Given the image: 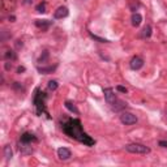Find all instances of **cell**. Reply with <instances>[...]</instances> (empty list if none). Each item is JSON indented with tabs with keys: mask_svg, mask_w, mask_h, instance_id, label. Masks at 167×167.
I'll list each match as a JSON object with an SVG mask.
<instances>
[{
	"mask_svg": "<svg viewBox=\"0 0 167 167\" xmlns=\"http://www.w3.org/2000/svg\"><path fill=\"white\" fill-rule=\"evenodd\" d=\"M151 30H153V29H151L150 25H146V26H145V27H144V30H142V33H141L142 38H149L150 35H151Z\"/></svg>",
	"mask_w": 167,
	"mask_h": 167,
	"instance_id": "16",
	"label": "cell"
},
{
	"mask_svg": "<svg viewBox=\"0 0 167 167\" xmlns=\"http://www.w3.org/2000/svg\"><path fill=\"white\" fill-rule=\"evenodd\" d=\"M11 68H12L11 61H7V63H5V69H7V71H11Z\"/></svg>",
	"mask_w": 167,
	"mask_h": 167,
	"instance_id": "24",
	"label": "cell"
},
{
	"mask_svg": "<svg viewBox=\"0 0 167 167\" xmlns=\"http://www.w3.org/2000/svg\"><path fill=\"white\" fill-rule=\"evenodd\" d=\"M89 34H90V37H91L93 39H96V41H98V42H101V43H106V42H108L107 39H105V38H101V37H98V35L93 34V33H89Z\"/></svg>",
	"mask_w": 167,
	"mask_h": 167,
	"instance_id": "20",
	"label": "cell"
},
{
	"mask_svg": "<svg viewBox=\"0 0 167 167\" xmlns=\"http://www.w3.org/2000/svg\"><path fill=\"white\" fill-rule=\"evenodd\" d=\"M14 20H16V17H14V16H9V21H11V22H13Z\"/></svg>",
	"mask_w": 167,
	"mask_h": 167,
	"instance_id": "26",
	"label": "cell"
},
{
	"mask_svg": "<svg viewBox=\"0 0 167 167\" xmlns=\"http://www.w3.org/2000/svg\"><path fill=\"white\" fill-rule=\"evenodd\" d=\"M4 157H5L7 161H9V159L13 157V151H12L11 145H7V146H4Z\"/></svg>",
	"mask_w": 167,
	"mask_h": 167,
	"instance_id": "15",
	"label": "cell"
},
{
	"mask_svg": "<svg viewBox=\"0 0 167 167\" xmlns=\"http://www.w3.org/2000/svg\"><path fill=\"white\" fill-rule=\"evenodd\" d=\"M129 65H130V68H132L133 71H139V69H141L144 67V59L140 57V56H135L133 59L130 60Z\"/></svg>",
	"mask_w": 167,
	"mask_h": 167,
	"instance_id": "6",
	"label": "cell"
},
{
	"mask_svg": "<svg viewBox=\"0 0 167 167\" xmlns=\"http://www.w3.org/2000/svg\"><path fill=\"white\" fill-rule=\"evenodd\" d=\"M65 107H67V108H68V110H69L71 112L80 114V111H78V108L76 107V105H75L73 102H71V101H67V102H65Z\"/></svg>",
	"mask_w": 167,
	"mask_h": 167,
	"instance_id": "14",
	"label": "cell"
},
{
	"mask_svg": "<svg viewBox=\"0 0 167 167\" xmlns=\"http://www.w3.org/2000/svg\"><path fill=\"white\" fill-rule=\"evenodd\" d=\"M47 59H48V51H43V54L39 56L38 61L39 63H45V61H47Z\"/></svg>",
	"mask_w": 167,
	"mask_h": 167,
	"instance_id": "19",
	"label": "cell"
},
{
	"mask_svg": "<svg viewBox=\"0 0 167 167\" xmlns=\"http://www.w3.org/2000/svg\"><path fill=\"white\" fill-rule=\"evenodd\" d=\"M130 20H132V25L137 27V26H140V24L142 22V16L140 13H133L132 18H130Z\"/></svg>",
	"mask_w": 167,
	"mask_h": 167,
	"instance_id": "12",
	"label": "cell"
},
{
	"mask_svg": "<svg viewBox=\"0 0 167 167\" xmlns=\"http://www.w3.org/2000/svg\"><path fill=\"white\" fill-rule=\"evenodd\" d=\"M51 21H48V20H35V26L42 29V30H47V29L51 26Z\"/></svg>",
	"mask_w": 167,
	"mask_h": 167,
	"instance_id": "10",
	"label": "cell"
},
{
	"mask_svg": "<svg viewBox=\"0 0 167 167\" xmlns=\"http://www.w3.org/2000/svg\"><path fill=\"white\" fill-rule=\"evenodd\" d=\"M56 69V65H50V67H38V72L43 75H48L52 73V72Z\"/></svg>",
	"mask_w": 167,
	"mask_h": 167,
	"instance_id": "11",
	"label": "cell"
},
{
	"mask_svg": "<svg viewBox=\"0 0 167 167\" xmlns=\"http://www.w3.org/2000/svg\"><path fill=\"white\" fill-rule=\"evenodd\" d=\"M4 57L8 61H13V60L17 59V55H16V52H14V51H12V50H8V51H5Z\"/></svg>",
	"mask_w": 167,
	"mask_h": 167,
	"instance_id": "13",
	"label": "cell"
},
{
	"mask_svg": "<svg viewBox=\"0 0 167 167\" xmlns=\"http://www.w3.org/2000/svg\"><path fill=\"white\" fill-rule=\"evenodd\" d=\"M57 86H59V84H57V81H55V80H51V81H48V89L50 90H56Z\"/></svg>",
	"mask_w": 167,
	"mask_h": 167,
	"instance_id": "18",
	"label": "cell"
},
{
	"mask_svg": "<svg viewBox=\"0 0 167 167\" xmlns=\"http://www.w3.org/2000/svg\"><path fill=\"white\" fill-rule=\"evenodd\" d=\"M116 90H118V91H120V93H127L128 90H127V88H124V86H121V85H118V86H116Z\"/></svg>",
	"mask_w": 167,
	"mask_h": 167,
	"instance_id": "22",
	"label": "cell"
},
{
	"mask_svg": "<svg viewBox=\"0 0 167 167\" xmlns=\"http://www.w3.org/2000/svg\"><path fill=\"white\" fill-rule=\"evenodd\" d=\"M35 11L39 12V13H45V12H46V2L39 3L37 7H35Z\"/></svg>",
	"mask_w": 167,
	"mask_h": 167,
	"instance_id": "17",
	"label": "cell"
},
{
	"mask_svg": "<svg viewBox=\"0 0 167 167\" xmlns=\"http://www.w3.org/2000/svg\"><path fill=\"white\" fill-rule=\"evenodd\" d=\"M21 72H25V67H18L17 68V73H21Z\"/></svg>",
	"mask_w": 167,
	"mask_h": 167,
	"instance_id": "25",
	"label": "cell"
},
{
	"mask_svg": "<svg viewBox=\"0 0 167 167\" xmlns=\"http://www.w3.org/2000/svg\"><path fill=\"white\" fill-rule=\"evenodd\" d=\"M72 155L71 150L68 148H59L57 149V157H59L60 159H63V161H67V159H69Z\"/></svg>",
	"mask_w": 167,
	"mask_h": 167,
	"instance_id": "9",
	"label": "cell"
},
{
	"mask_svg": "<svg viewBox=\"0 0 167 167\" xmlns=\"http://www.w3.org/2000/svg\"><path fill=\"white\" fill-rule=\"evenodd\" d=\"M158 145L159 146H162V148H167V141H163V140H161L158 142Z\"/></svg>",
	"mask_w": 167,
	"mask_h": 167,
	"instance_id": "23",
	"label": "cell"
},
{
	"mask_svg": "<svg viewBox=\"0 0 167 167\" xmlns=\"http://www.w3.org/2000/svg\"><path fill=\"white\" fill-rule=\"evenodd\" d=\"M34 105L35 108H37V114H43V112H47L46 111V93L41 91L39 89L35 90L34 94Z\"/></svg>",
	"mask_w": 167,
	"mask_h": 167,
	"instance_id": "3",
	"label": "cell"
},
{
	"mask_svg": "<svg viewBox=\"0 0 167 167\" xmlns=\"http://www.w3.org/2000/svg\"><path fill=\"white\" fill-rule=\"evenodd\" d=\"M125 150L128 153H133V154H148L150 153V149L148 146H145L142 144H128L125 145Z\"/></svg>",
	"mask_w": 167,
	"mask_h": 167,
	"instance_id": "4",
	"label": "cell"
},
{
	"mask_svg": "<svg viewBox=\"0 0 167 167\" xmlns=\"http://www.w3.org/2000/svg\"><path fill=\"white\" fill-rule=\"evenodd\" d=\"M61 129L65 135L71 137V139H75L78 142L86 145V146H93V145L96 144V141H94L88 133L84 132L82 124L78 119H68L67 121L63 123Z\"/></svg>",
	"mask_w": 167,
	"mask_h": 167,
	"instance_id": "1",
	"label": "cell"
},
{
	"mask_svg": "<svg viewBox=\"0 0 167 167\" xmlns=\"http://www.w3.org/2000/svg\"><path fill=\"white\" fill-rule=\"evenodd\" d=\"M37 141H38V139L30 132H25L21 136V142L22 144H32V142H37Z\"/></svg>",
	"mask_w": 167,
	"mask_h": 167,
	"instance_id": "8",
	"label": "cell"
},
{
	"mask_svg": "<svg viewBox=\"0 0 167 167\" xmlns=\"http://www.w3.org/2000/svg\"><path fill=\"white\" fill-rule=\"evenodd\" d=\"M103 94H105V98H106V101H107V103L110 105L114 110H116V111H119V110H121V108H124L125 106H127V103H124L123 101H120L118 97L114 94V90L111 89V88H107V89H105L103 90Z\"/></svg>",
	"mask_w": 167,
	"mask_h": 167,
	"instance_id": "2",
	"label": "cell"
},
{
	"mask_svg": "<svg viewBox=\"0 0 167 167\" xmlns=\"http://www.w3.org/2000/svg\"><path fill=\"white\" fill-rule=\"evenodd\" d=\"M68 8L67 7H59L55 12H54V17L56 20H60V18H64V17H67L68 16Z\"/></svg>",
	"mask_w": 167,
	"mask_h": 167,
	"instance_id": "7",
	"label": "cell"
},
{
	"mask_svg": "<svg viewBox=\"0 0 167 167\" xmlns=\"http://www.w3.org/2000/svg\"><path fill=\"white\" fill-rule=\"evenodd\" d=\"M13 89H16V90H24L22 85H21L20 82H13Z\"/></svg>",
	"mask_w": 167,
	"mask_h": 167,
	"instance_id": "21",
	"label": "cell"
},
{
	"mask_svg": "<svg viewBox=\"0 0 167 167\" xmlns=\"http://www.w3.org/2000/svg\"><path fill=\"white\" fill-rule=\"evenodd\" d=\"M120 121L123 123V124H125V125H132V124H136L137 123V116L133 115L132 112L124 111V112H121V115H120Z\"/></svg>",
	"mask_w": 167,
	"mask_h": 167,
	"instance_id": "5",
	"label": "cell"
}]
</instances>
